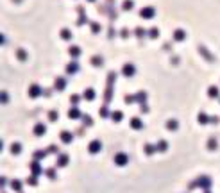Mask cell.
<instances>
[{"mask_svg": "<svg viewBox=\"0 0 220 193\" xmlns=\"http://www.w3.org/2000/svg\"><path fill=\"white\" fill-rule=\"evenodd\" d=\"M100 149H102V143L98 141V140H93V141L90 143V147H88V150L91 154H97V152H100Z\"/></svg>", "mask_w": 220, "mask_h": 193, "instance_id": "2", "label": "cell"}, {"mask_svg": "<svg viewBox=\"0 0 220 193\" xmlns=\"http://www.w3.org/2000/svg\"><path fill=\"white\" fill-rule=\"evenodd\" d=\"M131 127H133V129H141L143 123H141L140 118H133V120H131Z\"/></svg>", "mask_w": 220, "mask_h": 193, "instance_id": "7", "label": "cell"}, {"mask_svg": "<svg viewBox=\"0 0 220 193\" xmlns=\"http://www.w3.org/2000/svg\"><path fill=\"white\" fill-rule=\"evenodd\" d=\"M48 118H50V122H56V120H57V113H56V111H50Z\"/></svg>", "mask_w": 220, "mask_h": 193, "instance_id": "23", "label": "cell"}, {"mask_svg": "<svg viewBox=\"0 0 220 193\" xmlns=\"http://www.w3.org/2000/svg\"><path fill=\"white\" fill-rule=\"evenodd\" d=\"M45 156H47V152H43V150H38V152L34 154V157H36V159H41V157H45Z\"/></svg>", "mask_w": 220, "mask_h": 193, "instance_id": "20", "label": "cell"}, {"mask_svg": "<svg viewBox=\"0 0 220 193\" xmlns=\"http://www.w3.org/2000/svg\"><path fill=\"white\" fill-rule=\"evenodd\" d=\"M57 166H66L68 164V156L66 154H61L59 157H57V163H56Z\"/></svg>", "mask_w": 220, "mask_h": 193, "instance_id": "6", "label": "cell"}, {"mask_svg": "<svg viewBox=\"0 0 220 193\" xmlns=\"http://www.w3.org/2000/svg\"><path fill=\"white\" fill-rule=\"evenodd\" d=\"M47 132V125H43V123H36L34 125V134L36 136H43Z\"/></svg>", "mask_w": 220, "mask_h": 193, "instance_id": "3", "label": "cell"}, {"mask_svg": "<svg viewBox=\"0 0 220 193\" xmlns=\"http://www.w3.org/2000/svg\"><path fill=\"white\" fill-rule=\"evenodd\" d=\"M210 97H218V90H217V88H210Z\"/></svg>", "mask_w": 220, "mask_h": 193, "instance_id": "21", "label": "cell"}, {"mask_svg": "<svg viewBox=\"0 0 220 193\" xmlns=\"http://www.w3.org/2000/svg\"><path fill=\"white\" fill-rule=\"evenodd\" d=\"M73 140V134L72 132H68V131H63L61 132V141L63 143H72Z\"/></svg>", "mask_w": 220, "mask_h": 193, "instance_id": "4", "label": "cell"}, {"mask_svg": "<svg viewBox=\"0 0 220 193\" xmlns=\"http://www.w3.org/2000/svg\"><path fill=\"white\" fill-rule=\"evenodd\" d=\"M47 175H48L50 179H56V172H54L52 168H50V170H47Z\"/></svg>", "mask_w": 220, "mask_h": 193, "instance_id": "26", "label": "cell"}, {"mask_svg": "<svg viewBox=\"0 0 220 193\" xmlns=\"http://www.w3.org/2000/svg\"><path fill=\"white\" fill-rule=\"evenodd\" d=\"M127 161H129V156L124 152H118L115 156V163L118 164V166H124V164H127Z\"/></svg>", "mask_w": 220, "mask_h": 193, "instance_id": "1", "label": "cell"}, {"mask_svg": "<svg viewBox=\"0 0 220 193\" xmlns=\"http://www.w3.org/2000/svg\"><path fill=\"white\" fill-rule=\"evenodd\" d=\"M11 186H13V190H14V191H21V183H20V181H13Z\"/></svg>", "mask_w": 220, "mask_h": 193, "instance_id": "14", "label": "cell"}, {"mask_svg": "<svg viewBox=\"0 0 220 193\" xmlns=\"http://www.w3.org/2000/svg\"><path fill=\"white\" fill-rule=\"evenodd\" d=\"M197 186H200L202 190H208V188H210V179H208V177H199Z\"/></svg>", "mask_w": 220, "mask_h": 193, "instance_id": "5", "label": "cell"}, {"mask_svg": "<svg viewBox=\"0 0 220 193\" xmlns=\"http://www.w3.org/2000/svg\"><path fill=\"white\" fill-rule=\"evenodd\" d=\"M27 183L31 184V186H36V184H38V179H36V175H32V177H29V179H27Z\"/></svg>", "mask_w": 220, "mask_h": 193, "instance_id": "19", "label": "cell"}, {"mask_svg": "<svg viewBox=\"0 0 220 193\" xmlns=\"http://www.w3.org/2000/svg\"><path fill=\"white\" fill-rule=\"evenodd\" d=\"M11 152L13 154H20L21 152V145L20 143H13V145H11Z\"/></svg>", "mask_w": 220, "mask_h": 193, "instance_id": "10", "label": "cell"}, {"mask_svg": "<svg viewBox=\"0 0 220 193\" xmlns=\"http://www.w3.org/2000/svg\"><path fill=\"white\" fill-rule=\"evenodd\" d=\"M208 122H211V120L206 116V114H204V113H200V114H199V123H208Z\"/></svg>", "mask_w": 220, "mask_h": 193, "instance_id": "17", "label": "cell"}, {"mask_svg": "<svg viewBox=\"0 0 220 193\" xmlns=\"http://www.w3.org/2000/svg\"><path fill=\"white\" fill-rule=\"evenodd\" d=\"M70 100L73 102V104H77V102H79V97H77V95H73L72 98H70Z\"/></svg>", "mask_w": 220, "mask_h": 193, "instance_id": "28", "label": "cell"}, {"mask_svg": "<svg viewBox=\"0 0 220 193\" xmlns=\"http://www.w3.org/2000/svg\"><path fill=\"white\" fill-rule=\"evenodd\" d=\"M31 170L34 172V175H38V173L41 172V168H40V163H38V161H34V163L31 164Z\"/></svg>", "mask_w": 220, "mask_h": 193, "instance_id": "11", "label": "cell"}, {"mask_svg": "<svg viewBox=\"0 0 220 193\" xmlns=\"http://www.w3.org/2000/svg\"><path fill=\"white\" fill-rule=\"evenodd\" d=\"M208 147H210V150H213V149H217V141H215V140H210V143H208Z\"/></svg>", "mask_w": 220, "mask_h": 193, "instance_id": "25", "label": "cell"}, {"mask_svg": "<svg viewBox=\"0 0 220 193\" xmlns=\"http://www.w3.org/2000/svg\"><path fill=\"white\" fill-rule=\"evenodd\" d=\"M206 193H211V191H206Z\"/></svg>", "mask_w": 220, "mask_h": 193, "instance_id": "30", "label": "cell"}, {"mask_svg": "<svg viewBox=\"0 0 220 193\" xmlns=\"http://www.w3.org/2000/svg\"><path fill=\"white\" fill-rule=\"evenodd\" d=\"M177 127H179V123L176 122V120H168V122H167V129H168V131H176Z\"/></svg>", "mask_w": 220, "mask_h": 193, "instance_id": "8", "label": "cell"}, {"mask_svg": "<svg viewBox=\"0 0 220 193\" xmlns=\"http://www.w3.org/2000/svg\"><path fill=\"white\" fill-rule=\"evenodd\" d=\"M124 71H125L127 75H133V71H134V68H133V66H129V64H127L125 68H124Z\"/></svg>", "mask_w": 220, "mask_h": 193, "instance_id": "24", "label": "cell"}, {"mask_svg": "<svg viewBox=\"0 0 220 193\" xmlns=\"http://www.w3.org/2000/svg\"><path fill=\"white\" fill-rule=\"evenodd\" d=\"M167 147H168L167 141H159V143L156 145V149H157V150H161V152H165V150H167Z\"/></svg>", "mask_w": 220, "mask_h": 193, "instance_id": "13", "label": "cell"}, {"mask_svg": "<svg viewBox=\"0 0 220 193\" xmlns=\"http://www.w3.org/2000/svg\"><path fill=\"white\" fill-rule=\"evenodd\" d=\"M83 122H84V125H91V118H90V116H88V114H86V116H83Z\"/></svg>", "mask_w": 220, "mask_h": 193, "instance_id": "22", "label": "cell"}, {"mask_svg": "<svg viewBox=\"0 0 220 193\" xmlns=\"http://www.w3.org/2000/svg\"><path fill=\"white\" fill-rule=\"evenodd\" d=\"M40 88H38V86H32L31 88V91H29V95H31V97H38V95H40Z\"/></svg>", "mask_w": 220, "mask_h": 193, "instance_id": "15", "label": "cell"}, {"mask_svg": "<svg viewBox=\"0 0 220 193\" xmlns=\"http://www.w3.org/2000/svg\"><path fill=\"white\" fill-rule=\"evenodd\" d=\"M152 16V9H145V11H141V16Z\"/></svg>", "mask_w": 220, "mask_h": 193, "instance_id": "27", "label": "cell"}, {"mask_svg": "<svg viewBox=\"0 0 220 193\" xmlns=\"http://www.w3.org/2000/svg\"><path fill=\"white\" fill-rule=\"evenodd\" d=\"M156 150H157V149L154 147V145H145V152L147 154H154Z\"/></svg>", "mask_w": 220, "mask_h": 193, "instance_id": "18", "label": "cell"}, {"mask_svg": "<svg viewBox=\"0 0 220 193\" xmlns=\"http://www.w3.org/2000/svg\"><path fill=\"white\" fill-rule=\"evenodd\" d=\"M111 116H113V120H115V122H120L124 114H122V111H115V113H113V114H111Z\"/></svg>", "mask_w": 220, "mask_h": 193, "instance_id": "16", "label": "cell"}, {"mask_svg": "<svg viewBox=\"0 0 220 193\" xmlns=\"http://www.w3.org/2000/svg\"><path fill=\"white\" fill-rule=\"evenodd\" d=\"M84 98H86V100H93L95 98L93 90H86V91H84Z\"/></svg>", "mask_w": 220, "mask_h": 193, "instance_id": "12", "label": "cell"}, {"mask_svg": "<svg viewBox=\"0 0 220 193\" xmlns=\"http://www.w3.org/2000/svg\"><path fill=\"white\" fill-rule=\"evenodd\" d=\"M100 114H102V116H107V109H106V107H102V109H100Z\"/></svg>", "mask_w": 220, "mask_h": 193, "instance_id": "29", "label": "cell"}, {"mask_svg": "<svg viewBox=\"0 0 220 193\" xmlns=\"http://www.w3.org/2000/svg\"><path fill=\"white\" fill-rule=\"evenodd\" d=\"M68 116H70V118H79V116H81V113H79L77 107H72V109L68 111Z\"/></svg>", "mask_w": 220, "mask_h": 193, "instance_id": "9", "label": "cell"}]
</instances>
